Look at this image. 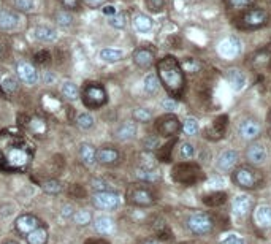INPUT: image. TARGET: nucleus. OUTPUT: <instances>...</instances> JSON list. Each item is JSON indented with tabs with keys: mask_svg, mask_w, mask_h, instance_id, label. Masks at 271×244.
I'll use <instances>...</instances> for the list:
<instances>
[{
	"mask_svg": "<svg viewBox=\"0 0 271 244\" xmlns=\"http://www.w3.org/2000/svg\"><path fill=\"white\" fill-rule=\"evenodd\" d=\"M15 227L19 233H21V235H27V233H30L37 227H40V220L32 214H23L16 219Z\"/></svg>",
	"mask_w": 271,
	"mask_h": 244,
	"instance_id": "obj_16",
	"label": "nucleus"
},
{
	"mask_svg": "<svg viewBox=\"0 0 271 244\" xmlns=\"http://www.w3.org/2000/svg\"><path fill=\"white\" fill-rule=\"evenodd\" d=\"M43 79H45V83H46V84H51L53 81L56 79V76H54L51 72H45V76H43Z\"/></svg>",
	"mask_w": 271,
	"mask_h": 244,
	"instance_id": "obj_59",
	"label": "nucleus"
},
{
	"mask_svg": "<svg viewBox=\"0 0 271 244\" xmlns=\"http://www.w3.org/2000/svg\"><path fill=\"white\" fill-rule=\"evenodd\" d=\"M250 206H252V198L249 195H238L233 201V214L236 217H244Z\"/></svg>",
	"mask_w": 271,
	"mask_h": 244,
	"instance_id": "obj_21",
	"label": "nucleus"
},
{
	"mask_svg": "<svg viewBox=\"0 0 271 244\" xmlns=\"http://www.w3.org/2000/svg\"><path fill=\"white\" fill-rule=\"evenodd\" d=\"M135 135H137V124H135V122H124V124L114 132V137L119 141L132 140Z\"/></svg>",
	"mask_w": 271,
	"mask_h": 244,
	"instance_id": "obj_24",
	"label": "nucleus"
},
{
	"mask_svg": "<svg viewBox=\"0 0 271 244\" xmlns=\"http://www.w3.org/2000/svg\"><path fill=\"white\" fill-rule=\"evenodd\" d=\"M135 176L138 181H142V182H157L160 179V173L159 170L156 168H143V167H140L137 171H135Z\"/></svg>",
	"mask_w": 271,
	"mask_h": 244,
	"instance_id": "obj_26",
	"label": "nucleus"
},
{
	"mask_svg": "<svg viewBox=\"0 0 271 244\" xmlns=\"http://www.w3.org/2000/svg\"><path fill=\"white\" fill-rule=\"evenodd\" d=\"M133 26H135V29L138 30L140 34H148V32L153 30L154 23L148 15H137L133 18Z\"/></svg>",
	"mask_w": 271,
	"mask_h": 244,
	"instance_id": "obj_29",
	"label": "nucleus"
},
{
	"mask_svg": "<svg viewBox=\"0 0 271 244\" xmlns=\"http://www.w3.org/2000/svg\"><path fill=\"white\" fill-rule=\"evenodd\" d=\"M241 53V42L236 37H228L219 43V54L227 59H233Z\"/></svg>",
	"mask_w": 271,
	"mask_h": 244,
	"instance_id": "obj_12",
	"label": "nucleus"
},
{
	"mask_svg": "<svg viewBox=\"0 0 271 244\" xmlns=\"http://www.w3.org/2000/svg\"><path fill=\"white\" fill-rule=\"evenodd\" d=\"M56 23L60 27H70V26L73 24V16L70 15L68 12H59L56 15Z\"/></svg>",
	"mask_w": 271,
	"mask_h": 244,
	"instance_id": "obj_41",
	"label": "nucleus"
},
{
	"mask_svg": "<svg viewBox=\"0 0 271 244\" xmlns=\"http://www.w3.org/2000/svg\"><path fill=\"white\" fill-rule=\"evenodd\" d=\"M187 228L194 233V235H206V233L213 231L214 222L205 212H194L186 220Z\"/></svg>",
	"mask_w": 271,
	"mask_h": 244,
	"instance_id": "obj_5",
	"label": "nucleus"
},
{
	"mask_svg": "<svg viewBox=\"0 0 271 244\" xmlns=\"http://www.w3.org/2000/svg\"><path fill=\"white\" fill-rule=\"evenodd\" d=\"M15 7L19 12L30 13L35 10V0H15Z\"/></svg>",
	"mask_w": 271,
	"mask_h": 244,
	"instance_id": "obj_42",
	"label": "nucleus"
},
{
	"mask_svg": "<svg viewBox=\"0 0 271 244\" xmlns=\"http://www.w3.org/2000/svg\"><path fill=\"white\" fill-rule=\"evenodd\" d=\"M102 12L105 13V15H108L109 18H111V16H114L117 12H116V8L113 7V5H106V7H103V10H102Z\"/></svg>",
	"mask_w": 271,
	"mask_h": 244,
	"instance_id": "obj_57",
	"label": "nucleus"
},
{
	"mask_svg": "<svg viewBox=\"0 0 271 244\" xmlns=\"http://www.w3.org/2000/svg\"><path fill=\"white\" fill-rule=\"evenodd\" d=\"M90 187H92L95 192H105V190H108V184L103 181V179H92L90 181Z\"/></svg>",
	"mask_w": 271,
	"mask_h": 244,
	"instance_id": "obj_49",
	"label": "nucleus"
},
{
	"mask_svg": "<svg viewBox=\"0 0 271 244\" xmlns=\"http://www.w3.org/2000/svg\"><path fill=\"white\" fill-rule=\"evenodd\" d=\"M35 62L37 64H46L49 59H51V54L48 53V51H38V53L34 56Z\"/></svg>",
	"mask_w": 271,
	"mask_h": 244,
	"instance_id": "obj_51",
	"label": "nucleus"
},
{
	"mask_svg": "<svg viewBox=\"0 0 271 244\" xmlns=\"http://www.w3.org/2000/svg\"><path fill=\"white\" fill-rule=\"evenodd\" d=\"M262 173L247 165L238 167L232 175V181L241 189H255L262 184Z\"/></svg>",
	"mask_w": 271,
	"mask_h": 244,
	"instance_id": "obj_3",
	"label": "nucleus"
},
{
	"mask_svg": "<svg viewBox=\"0 0 271 244\" xmlns=\"http://www.w3.org/2000/svg\"><path fill=\"white\" fill-rule=\"evenodd\" d=\"M220 242L222 244H244V241L241 239L238 235H227Z\"/></svg>",
	"mask_w": 271,
	"mask_h": 244,
	"instance_id": "obj_52",
	"label": "nucleus"
},
{
	"mask_svg": "<svg viewBox=\"0 0 271 244\" xmlns=\"http://www.w3.org/2000/svg\"><path fill=\"white\" fill-rule=\"evenodd\" d=\"M5 244H18V242H15V241H8V242H5Z\"/></svg>",
	"mask_w": 271,
	"mask_h": 244,
	"instance_id": "obj_62",
	"label": "nucleus"
},
{
	"mask_svg": "<svg viewBox=\"0 0 271 244\" xmlns=\"http://www.w3.org/2000/svg\"><path fill=\"white\" fill-rule=\"evenodd\" d=\"M246 157H247L250 165L263 164V162L266 160V157H268L266 148L263 145H260V143H252L247 148V151H246Z\"/></svg>",
	"mask_w": 271,
	"mask_h": 244,
	"instance_id": "obj_14",
	"label": "nucleus"
},
{
	"mask_svg": "<svg viewBox=\"0 0 271 244\" xmlns=\"http://www.w3.org/2000/svg\"><path fill=\"white\" fill-rule=\"evenodd\" d=\"M84 2L89 5V7H102L106 0H84Z\"/></svg>",
	"mask_w": 271,
	"mask_h": 244,
	"instance_id": "obj_58",
	"label": "nucleus"
},
{
	"mask_svg": "<svg viewBox=\"0 0 271 244\" xmlns=\"http://www.w3.org/2000/svg\"><path fill=\"white\" fill-rule=\"evenodd\" d=\"M19 16L13 12L0 10V30H13L18 27Z\"/></svg>",
	"mask_w": 271,
	"mask_h": 244,
	"instance_id": "obj_23",
	"label": "nucleus"
},
{
	"mask_svg": "<svg viewBox=\"0 0 271 244\" xmlns=\"http://www.w3.org/2000/svg\"><path fill=\"white\" fill-rule=\"evenodd\" d=\"M142 244H162V242H160L159 239H153V238H151V239H146V241H143Z\"/></svg>",
	"mask_w": 271,
	"mask_h": 244,
	"instance_id": "obj_60",
	"label": "nucleus"
},
{
	"mask_svg": "<svg viewBox=\"0 0 271 244\" xmlns=\"http://www.w3.org/2000/svg\"><path fill=\"white\" fill-rule=\"evenodd\" d=\"M78 156H79V160H81L86 167H92L97 164V151L92 145L83 143L78 149Z\"/></svg>",
	"mask_w": 271,
	"mask_h": 244,
	"instance_id": "obj_18",
	"label": "nucleus"
},
{
	"mask_svg": "<svg viewBox=\"0 0 271 244\" xmlns=\"http://www.w3.org/2000/svg\"><path fill=\"white\" fill-rule=\"evenodd\" d=\"M29 126L32 127V130L35 132V134H38V135H42V134H45V132H46V124H45L43 119H30Z\"/></svg>",
	"mask_w": 271,
	"mask_h": 244,
	"instance_id": "obj_47",
	"label": "nucleus"
},
{
	"mask_svg": "<svg viewBox=\"0 0 271 244\" xmlns=\"http://www.w3.org/2000/svg\"><path fill=\"white\" fill-rule=\"evenodd\" d=\"M94 228H95V231L98 233V235L108 236V235H111V233H114L116 223L109 216H98L94 220Z\"/></svg>",
	"mask_w": 271,
	"mask_h": 244,
	"instance_id": "obj_17",
	"label": "nucleus"
},
{
	"mask_svg": "<svg viewBox=\"0 0 271 244\" xmlns=\"http://www.w3.org/2000/svg\"><path fill=\"white\" fill-rule=\"evenodd\" d=\"M26 239H27L29 244H46V241H48V230L45 227L40 225L35 230L27 233Z\"/></svg>",
	"mask_w": 271,
	"mask_h": 244,
	"instance_id": "obj_30",
	"label": "nucleus"
},
{
	"mask_svg": "<svg viewBox=\"0 0 271 244\" xmlns=\"http://www.w3.org/2000/svg\"><path fill=\"white\" fill-rule=\"evenodd\" d=\"M172 146H173V143H168V145L165 146L164 151H160V152H159V157L162 159L164 162H168V160H170V152H172V149H173Z\"/></svg>",
	"mask_w": 271,
	"mask_h": 244,
	"instance_id": "obj_55",
	"label": "nucleus"
},
{
	"mask_svg": "<svg viewBox=\"0 0 271 244\" xmlns=\"http://www.w3.org/2000/svg\"><path fill=\"white\" fill-rule=\"evenodd\" d=\"M268 21V13L260 8H250L239 18V26L243 29H257L265 26Z\"/></svg>",
	"mask_w": 271,
	"mask_h": 244,
	"instance_id": "obj_9",
	"label": "nucleus"
},
{
	"mask_svg": "<svg viewBox=\"0 0 271 244\" xmlns=\"http://www.w3.org/2000/svg\"><path fill=\"white\" fill-rule=\"evenodd\" d=\"M156 129L159 132V135H162L165 138H170V137H175V135L179 134L181 122H179V119L175 114H165L162 117H159L157 124H156Z\"/></svg>",
	"mask_w": 271,
	"mask_h": 244,
	"instance_id": "obj_10",
	"label": "nucleus"
},
{
	"mask_svg": "<svg viewBox=\"0 0 271 244\" xmlns=\"http://www.w3.org/2000/svg\"><path fill=\"white\" fill-rule=\"evenodd\" d=\"M106 90L98 83H87L83 90V103L89 109L102 108L106 103Z\"/></svg>",
	"mask_w": 271,
	"mask_h": 244,
	"instance_id": "obj_4",
	"label": "nucleus"
},
{
	"mask_svg": "<svg viewBox=\"0 0 271 244\" xmlns=\"http://www.w3.org/2000/svg\"><path fill=\"white\" fill-rule=\"evenodd\" d=\"M198 62H197V60L195 59H186V62L183 64V70H186V72H197V70H198Z\"/></svg>",
	"mask_w": 271,
	"mask_h": 244,
	"instance_id": "obj_50",
	"label": "nucleus"
},
{
	"mask_svg": "<svg viewBox=\"0 0 271 244\" xmlns=\"http://www.w3.org/2000/svg\"><path fill=\"white\" fill-rule=\"evenodd\" d=\"M202 170L195 164H181L173 170V178L183 184H194L198 179H202Z\"/></svg>",
	"mask_w": 271,
	"mask_h": 244,
	"instance_id": "obj_6",
	"label": "nucleus"
},
{
	"mask_svg": "<svg viewBox=\"0 0 271 244\" xmlns=\"http://www.w3.org/2000/svg\"><path fill=\"white\" fill-rule=\"evenodd\" d=\"M92 205L97 209H102V211H113V209L119 208L120 198L116 192H111V190L95 192L92 195Z\"/></svg>",
	"mask_w": 271,
	"mask_h": 244,
	"instance_id": "obj_8",
	"label": "nucleus"
},
{
	"mask_svg": "<svg viewBox=\"0 0 271 244\" xmlns=\"http://www.w3.org/2000/svg\"><path fill=\"white\" fill-rule=\"evenodd\" d=\"M194 154H195V149H194L192 145L187 143V141H184V143H181V146H179V156H181V159H184V160L192 159Z\"/></svg>",
	"mask_w": 271,
	"mask_h": 244,
	"instance_id": "obj_43",
	"label": "nucleus"
},
{
	"mask_svg": "<svg viewBox=\"0 0 271 244\" xmlns=\"http://www.w3.org/2000/svg\"><path fill=\"white\" fill-rule=\"evenodd\" d=\"M133 62L142 68H149L154 64V53L148 48H140L133 53Z\"/></svg>",
	"mask_w": 271,
	"mask_h": 244,
	"instance_id": "obj_20",
	"label": "nucleus"
},
{
	"mask_svg": "<svg viewBox=\"0 0 271 244\" xmlns=\"http://www.w3.org/2000/svg\"><path fill=\"white\" fill-rule=\"evenodd\" d=\"M255 0H225V4L228 8L232 10H243V8H249L254 5Z\"/></svg>",
	"mask_w": 271,
	"mask_h": 244,
	"instance_id": "obj_40",
	"label": "nucleus"
},
{
	"mask_svg": "<svg viewBox=\"0 0 271 244\" xmlns=\"http://www.w3.org/2000/svg\"><path fill=\"white\" fill-rule=\"evenodd\" d=\"M254 219L260 228H271V206L268 205L257 206L254 212Z\"/></svg>",
	"mask_w": 271,
	"mask_h": 244,
	"instance_id": "obj_19",
	"label": "nucleus"
},
{
	"mask_svg": "<svg viewBox=\"0 0 271 244\" xmlns=\"http://www.w3.org/2000/svg\"><path fill=\"white\" fill-rule=\"evenodd\" d=\"M162 108L167 109V111H173V109L178 108V101L173 100V98H167V100L162 101Z\"/></svg>",
	"mask_w": 271,
	"mask_h": 244,
	"instance_id": "obj_54",
	"label": "nucleus"
},
{
	"mask_svg": "<svg viewBox=\"0 0 271 244\" xmlns=\"http://www.w3.org/2000/svg\"><path fill=\"white\" fill-rule=\"evenodd\" d=\"M62 5L70 12H75V10L79 8V0H62Z\"/></svg>",
	"mask_w": 271,
	"mask_h": 244,
	"instance_id": "obj_53",
	"label": "nucleus"
},
{
	"mask_svg": "<svg viewBox=\"0 0 271 244\" xmlns=\"http://www.w3.org/2000/svg\"><path fill=\"white\" fill-rule=\"evenodd\" d=\"M260 124L257 120H254V119H247V120H244V122H241V126H239V135H241V138L243 140H246V141H252V140H255L258 135H260Z\"/></svg>",
	"mask_w": 271,
	"mask_h": 244,
	"instance_id": "obj_15",
	"label": "nucleus"
},
{
	"mask_svg": "<svg viewBox=\"0 0 271 244\" xmlns=\"http://www.w3.org/2000/svg\"><path fill=\"white\" fill-rule=\"evenodd\" d=\"M62 217H73V214H75V208L72 206V205H65L64 208H62Z\"/></svg>",
	"mask_w": 271,
	"mask_h": 244,
	"instance_id": "obj_56",
	"label": "nucleus"
},
{
	"mask_svg": "<svg viewBox=\"0 0 271 244\" xmlns=\"http://www.w3.org/2000/svg\"><path fill=\"white\" fill-rule=\"evenodd\" d=\"M160 87V79L156 73H149L146 78H145V90L148 94L154 95L157 94V90Z\"/></svg>",
	"mask_w": 271,
	"mask_h": 244,
	"instance_id": "obj_32",
	"label": "nucleus"
},
{
	"mask_svg": "<svg viewBox=\"0 0 271 244\" xmlns=\"http://www.w3.org/2000/svg\"><path fill=\"white\" fill-rule=\"evenodd\" d=\"M225 200H227V195L222 194V192H214V194L206 195L203 198V201L206 203L208 206H220V205H224Z\"/></svg>",
	"mask_w": 271,
	"mask_h": 244,
	"instance_id": "obj_35",
	"label": "nucleus"
},
{
	"mask_svg": "<svg viewBox=\"0 0 271 244\" xmlns=\"http://www.w3.org/2000/svg\"><path fill=\"white\" fill-rule=\"evenodd\" d=\"M42 187H43V190L46 192V194H49V195H57V194L62 192V186H60V182L56 181V179L45 181Z\"/></svg>",
	"mask_w": 271,
	"mask_h": 244,
	"instance_id": "obj_36",
	"label": "nucleus"
},
{
	"mask_svg": "<svg viewBox=\"0 0 271 244\" xmlns=\"http://www.w3.org/2000/svg\"><path fill=\"white\" fill-rule=\"evenodd\" d=\"M143 146H145V149H146V151H156V149L160 146L159 137H156V135H151V137L145 138V141H143Z\"/></svg>",
	"mask_w": 271,
	"mask_h": 244,
	"instance_id": "obj_48",
	"label": "nucleus"
},
{
	"mask_svg": "<svg viewBox=\"0 0 271 244\" xmlns=\"http://www.w3.org/2000/svg\"><path fill=\"white\" fill-rule=\"evenodd\" d=\"M32 157V145L24 135L13 130L0 134V168L2 170H24Z\"/></svg>",
	"mask_w": 271,
	"mask_h": 244,
	"instance_id": "obj_1",
	"label": "nucleus"
},
{
	"mask_svg": "<svg viewBox=\"0 0 271 244\" xmlns=\"http://www.w3.org/2000/svg\"><path fill=\"white\" fill-rule=\"evenodd\" d=\"M225 126H227V117H225V116L219 117L213 126L208 127L205 137H206V138H213V140H217V138H220V137H224Z\"/></svg>",
	"mask_w": 271,
	"mask_h": 244,
	"instance_id": "obj_28",
	"label": "nucleus"
},
{
	"mask_svg": "<svg viewBox=\"0 0 271 244\" xmlns=\"http://www.w3.org/2000/svg\"><path fill=\"white\" fill-rule=\"evenodd\" d=\"M73 222L76 223V225H79V227H86V225H89L90 222H92V214H90V211H87V209L75 211Z\"/></svg>",
	"mask_w": 271,
	"mask_h": 244,
	"instance_id": "obj_33",
	"label": "nucleus"
},
{
	"mask_svg": "<svg viewBox=\"0 0 271 244\" xmlns=\"http://www.w3.org/2000/svg\"><path fill=\"white\" fill-rule=\"evenodd\" d=\"M16 73H18L19 79H21L24 84L34 86L37 81H38L37 68H35L32 64L24 62V60H19V62L16 64Z\"/></svg>",
	"mask_w": 271,
	"mask_h": 244,
	"instance_id": "obj_11",
	"label": "nucleus"
},
{
	"mask_svg": "<svg viewBox=\"0 0 271 244\" xmlns=\"http://www.w3.org/2000/svg\"><path fill=\"white\" fill-rule=\"evenodd\" d=\"M76 126L83 130H89L94 127V116L89 113H83L76 117Z\"/></svg>",
	"mask_w": 271,
	"mask_h": 244,
	"instance_id": "obj_37",
	"label": "nucleus"
},
{
	"mask_svg": "<svg viewBox=\"0 0 271 244\" xmlns=\"http://www.w3.org/2000/svg\"><path fill=\"white\" fill-rule=\"evenodd\" d=\"M119 160V152L114 148H102L97 151V162L102 165H113Z\"/></svg>",
	"mask_w": 271,
	"mask_h": 244,
	"instance_id": "obj_22",
	"label": "nucleus"
},
{
	"mask_svg": "<svg viewBox=\"0 0 271 244\" xmlns=\"http://www.w3.org/2000/svg\"><path fill=\"white\" fill-rule=\"evenodd\" d=\"M124 57V53L120 49H111L106 48L100 51V59L105 60V62H119L120 59Z\"/></svg>",
	"mask_w": 271,
	"mask_h": 244,
	"instance_id": "obj_31",
	"label": "nucleus"
},
{
	"mask_svg": "<svg viewBox=\"0 0 271 244\" xmlns=\"http://www.w3.org/2000/svg\"><path fill=\"white\" fill-rule=\"evenodd\" d=\"M35 38L40 40V42H43V43H53L57 38V32L48 26H38L35 29Z\"/></svg>",
	"mask_w": 271,
	"mask_h": 244,
	"instance_id": "obj_27",
	"label": "nucleus"
},
{
	"mask_svg": "<svg viewBox=\"0 0 271 244\" xmlns=\"http://www.w3.org/2000/svg\"><path fill=\"white\" fill-rule=\"evenodd\" d=\"M0 89H2V92L5 95H12L15 94L16 90L19 89V84H18V79H15L13 76H8L5 78L2 83H0Z\"/></svg>",
	"mask_w": 271,
	"mask_h": 244,
	"instance_id": "obj_34",
	"label": "nucleus"
},
{
	"mask_svg": "<svg viewBox=\"0 0 271 244\" xmlns=\"http://www.w3.org/2000/svg\"><path fill=\"white\" fill-rule=\"evenodd\" d=\"M238 152L233 151V149H227L224 151L222 154H219L217 157V162H216V167L219 171H222V173H227L230 170H233V167L238 164Z\"/></svg>",
	"mask_w": 271,
	"mask_h": 244,
	"instance_id": "obj_13",
	"label": "nucleus"
},
{
	"mask_svg": "<svg viewBox=\"0 0 271 244\" xmlns=\"http://www.w3.org/2000/svg\"><path fill=\"white\" fill-rule=\"evenodd\" d=\"M62 94H64V97L65 98H68V100H76L78 97H79V90H78V87H76V84H73V83H64L62 84Z\"/></svg>",
	"mask_w": 271,
	"mask_h": 244,
	"instance_id": "obj_38",
	"label": "nucleus"
},
{
	"mask_svg": "<svg viewBox=\"0 0 271 244\" xmlns=\"http://www.w3.org/2000/svg\"><path fill=\"white\" fill-rule=\"evenodd\" d=\"M227 81L235 90H241L246 84V76H244L243 72H239L238 68H232V70H228V72H227Z\"/></svg>",
	"mask_w": 271,
	"mask_h": 244,
	"instance_id": "obj_25",
	"label": "nucleus"
},
{
	"mask_svg": "<svg viewBox=\"0 0 271 244\" xmlns=\"http://www.w3.org/2000/svg\"><path fill=\"white\" fill-rule=\"evenodd\" d=\"M86 244H108V242H105V241H95V239H92V241H89V242H86Z\"/></svg>",
	"mask_w": 271,
	"mask_h": 244,
	"instance_id": "obj_61",
	"label": "nucleus"
},
{
	"mask_svg": "<svg viewBox=\"0 0 271 244\" xmlns=\"http://www.w3.org/2000/svg\"><path fill=\"white\" fill-rule=\"evenodd\" d=\"M133 119L138 122H149L151 119H153V113L146 108H137L133 111Z\"/></svg>",
	"mask_w": 271,
	"mask_h": 244,
	"instance_id": "obj_44",
	"label": "nucleus"
},
{
	"mask_svg": "<svg viewBox=\"0 0 271 244\" xmlns=\"http://www.w3.org/2000/svg\"><path fill=\"white\" fill-rule=\"evenodd\" d=\"M157 75H159L160 83L165 86V89L173 97H179L184 92V87H186L184 70L173 56H165L164 59L159 60Z\"/></svg>",
	"mask_w": 271,
	"mask_h": 244,
	"instance_id": "obj_2",
	"label": "nucleus"
},
{
	"mask_svg": "<svg viewBox=\"0 0 271 244\" xmlns=\"http://www.w3.org/2000/svg\"><path fill=\"white\" fill-rule=\"evenodd\" d=\"M145 2L148 10L153 13H160L165 7V0H145Z\"/></svg>",
	"mask_w": 271,
	"mask_h": 244,
	"instance_id": "obj_46",
	"label": "nucleus"
},
{
	"mask_svg": "<svg viewBox=\"0 0 271 244\" xmlns=\"http://www.w3.org/2000/svg\"><path fill=\"white\" fill-rule=\"evenodd\" d=\"M109 26L114 27V29H124L127 21H125V15L124 13H116L114 16L109 18Z\"/></svg>",
	"mask_w": 271,
	"mask_h": 244,
	"instance_id": "obj_45",
	"label": "nucleus"
},
{
	"mask_svg": "<svg viewBox=\"0 0 271 244\" xmlns=\"http://www.w3.org/2000/svg\"><path fill=\"white\" fill-rule=\"evenodd\" d=\"M181 129L184 130L186 135H195L198 132V122L194 117H186L184 122H183V126H181Z\"/></svg>",
	"mask_w": 271,
	"mask_h": 244,
	"instance_id": "obj_39",
	"label": "nucleus"
},
{
	"mask_svg": "<svg viewBox=\"0 0 271 244\" xmlns=\"http://www.w3.org/2000/svg\"><path fill=\"white\" fill-rule=\"evenodd\" d=\"M127 201L135 206H151L154 203V195L149 189L143 186H130L127 190Z\"/></svg>",
	"mask_w": 271,
	"mask_h": 244,
	"instance_id": "obj_7",
	"label": "nucleus"
}]
</instances>
